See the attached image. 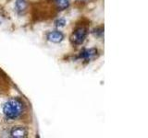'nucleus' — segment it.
I'll return each instance as SVG.
<instances>
[{
	"instance_id": "obj_1",
	"label": "nucleus",
	"mask_w": 148,
	"mask_h": 138,
	"mask_svg": "<svg viewBox=\"0 0 148 138\" xmlns=\"http://www.w3.org/2000/svg\"><path fill=\"white\" fill-rule=\"evenodd\" d=\"M25 110V105L18 98L8 99L3 106V112L8 119L17 120L22 116Z\"/></svg>"
},
{
	"instance_id": "obj_2",
	"label": "nucleus",
	"mask_w": 148,
	"mask_h": 138,
	"mask_svg": "<svg viewBox=\"0 0 148 138\" xmlns=\"http://www.w3.org/2000/svg\"><path fill=\"white\" fill-rule=\"evenodd\" d=\"M87 36V29L84 27H80L73 31V33L71 36V41L73 44L79 45L82 44L84 41Z\"/></svg>"
},
{
	"instance_id": "obj_3",
	"label": "nucleus",
	"mask_w": 148,
	"mask_h": 138,
	"mask_svg": "<svg viewBox=\"0 0 148 138\" xmlns=\"http://www.w3.org/2000/svg\"><path fill=\"white\" fill-rule=\"evenodd\" d=\"M10 135L12 137H15V138H24L28 135V131L25 127L15 126L11 129Z\"/></svg>"
},
{
	"instance_id": "obj_4",
	"label": "nucleus",
	"mask_w": 148,
	"mask_h": 138,
	"mask_svg": "<svg viewBox=\"0 0 148 138\" xmlns=\"http://www.w3.org/2000/svg\"><path fill=\"white\" fill-rule=\"evenodd\" d=\"M64 39V35L61 31L59 30H55V31H50L47 34V40L51 43H61Z\"/></svg>"
},
{
	"instance_id": "obj_5",
	"label": "nucleus",
	"mask_w": 148,
	"mask_h": 138,
	"mask_svg": "<svg viewBox=\"0 0 148 138\" xmlns=\"http://www.w3.org/2000/svg\"><path fill=\"white\" fill-rule=\"evenodd\" d=\"M97 56V50L95 48L91 49H85L82 52H81L80 57L86 60V61H90L92 59H95Z\"/></svg>"
},
{
	"instance_id": "obj_6",
	"label": "nucleus",
	"mask_w": 148,
	"mask_h": 138,
	"mask_svg": "<svg viewBox=\"0 0 148 138\" xmlns=\"http://www.w3.org/2000/svg\"><path fill=\"white\" fill-rule=\"evenodd\" d=\"M28 7V3L26 0H17L16 1V8L17 11L21 14V15H23L25 13V11L27 10Z\"/></svg>"
},
{
	"instance_id": "obj_7",
	"label": "nucleus",
	"mask_w": 148,
	"mask_h": 138,
	"mask_svg": "<svg viewBox=\"0 0 148 138\" xmlns=\"http://www.w3.org/2000/svg\"><path fill=\"white\" fill-rule=\"evenodd\" d=\"M55 3L59 10H64L69 6V0H55Z\"/></svg>"
},
{
	"instance_id": "obj_8",
	"label": "nucleus",
	"mask_w": 148,
	"mask_h": 138,
	"mask_svg": "<svg viewBox=\"0 0 148 138\" xmlns=\"http://www.w3.org/2000/svg\"><path fill=\"white\" fill-rule=\"evenodd\" d=\"M65 24H66V21H65V20H63V18H60V20L56 21V26L58 28H62L65 26Z\"/></svg>"
},
{
	"instance_id": "obj_9",
	"label": "nucleus",
	"mask_w": 148,
	"mask_h": 138,
	"mask_svg": "<svg viewBox=\"0 0 148 138\" xmlns=\"http://www.w3.org/2000/svg\"><path fill=\"white\" fill-rule=\"evenodd\" d=\"M103 31H104L103 28H99V29H96V30H94V33L97 37H101L102 35H103Z\"/></svg>"
}]
</instances>
